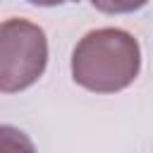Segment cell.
Instances as JSON below:
<instances>
[{
	"label": "cell",
	"instance_id": "obj_1",
	"mask_svg": "<svg viewBox=\"0 0 153 153\" xmlns=\"http://www.w3.org/2000/svg\"><path fill=\"white\" fill-rule=\"evenodd\" d=\"M141 69L139 41L115 26L93 29L72 50V79L93 93H117L134 84Z\"/></svg>",
	"mask_w": 153,
	"mask_h": 153
},
{
	"label": "cell",
	"instance_id": "obj_2",
	"mask_svg": "<svg viewBox=\"0 0 153 153\" xmlns=\"http://www.w3.org/2000/svg\"><path fill=\"white\" fill-rule=\"evenodd\" d=\"M48 65L45 31L29 19L0 22V93H17L33 86Z\"/></svg>",
	"mask_w": 153,
	"mask_h": 153
},
{
	"label": "cell",
	"instance_id": "obj_3",
	"mask_svg": "<svg viewBox=\"0 0 153 153\" xmlns=\"http://www.w3.org/2000/svg\"><path fill=\"white\" fill-rule=\"evenodd\" d=\"M0 153H36V146L22 129L0 124Z\"/></svg>",
	"mask_w": 153,
	"mask_h": 153
},
{
	"label": "cell",
	"instance_id": "obj_4",
	"mask_svg": "<svg viewBox=\"0 0 153 153\" xmlns=\"http://www.w3.org/2000/svg\"><path fill=\"white\" fill-rule=\"evenodd\" d=\"M98 12H105V14H129V12H136L141 10L148 0H88Z\"/></svg>",
	"mask_w": 153,
	"mask_h": 153
},
{
	"label": "cell",
	"instance_id": "obj_5",
	"mask_svg": "<svg viewBox=\"0 0 153 153\" xmlns=\"http://www.w3.org/2000/svg\"><path fill=\"white\" fill-rule=\"evenodd\" d=\"M31 5H38V7H57V5H65L69 0H26Z\"/></svg>",
	"mask_w": 153,
	"mask_h": 153
}]
</instances>
